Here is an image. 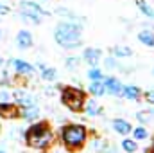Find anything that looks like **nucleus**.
Listing matches in <instances>:
<instances>
[{
  "mask_svg": "<svg viewBox=\"0 0 154 153\" xmlns=\"http://www.w3.org/2000/svg\"><path fill=\"white\" fill-rule=\"evenodd\" d=\"M54 40L63 49H77L82 45V25L77 22H59L54 29Z\"/></svg>",
  "mask_w": 154,
  "mask_h": 153,
  "instance_id": "obj_1",
  "label": "nucleus"
},
{
  "mask_svg": "<svg viewBox=\"0 0 154 153\" xmlns=\"http://www.w3.org/2000/svg\"><path fill=\"white\" fill-rule=\"evenodd\" d=\"M25 142L29 148H34V150L48 148V144L52 142V132H50L48 122H45V121L32 122L25 132Z\"/></svg>",
  "mask_w": 154,
  "mask_h": 153,
  "instance_id": "obj_2",
  "label": "nucleus"
},
{
  "mask_svg": "<svg viewBox=\"0 0 154 153\" xmlns=\"http://www.w3.org/2000/svg\"><path fill=\"white\" fill-rule=\"evenodd\" d=\"M59 137L68 150L82 148L88 139V130L82 124H66L59 130Z\"/></svg>",
  "mask_w": 154,
  "mask_h": 153,
  "instance_id": "obj_3",
  "label": "nucleus"
},
{
  "mask_svg": "<svg viewBox=\"0 0 154 153\" xmlns=\"http://www.w3.org/2000/svg\"><path fill=\"white\" fill-rule=\"evenodd\" d=\"M61 103L72 112H82L84 103H86V94L77 86H63L61 88Z\"/></svg>",
  "mask_w": 154,
  "mask_h": 153,
  "instance_id": "obj_4",
  "label": "nucleus"
},
{
  "mask_svg": "<svg viewBox=\"0 0 154 153\" xmlns=\"http://www.w3.org/2000/svg\"><path fill=\"white\" fill-rule=\"evenodd\" d=\"M20 13H29V15H38V16H50V13L47 9H43L39 4L31 2V0H22L20 2Z\"/></svg>",
  "mask_w": 154,
  "mask_h": 153,
  "instance_id": "obj_5",
  "label": "nucleus"
},
{
  "mask_svg": "<svg viewBox=\"0 0 154 153\" xmlns=\"http://www.w3.org/2000/svg\"><path fill=\"white\" fill-rule=\"evenodd\" d=\"M0 117H4V119H20V106L16 103L0 101Z\"/></svg>",
  "mask_w": 154,
  "mask_h": 153,
  "instance_id": "obj_6",
  "label": "nucleus"
},
{
  "mask_svg": "<svg viewBox=\"0 0 154 153\" xmlns=\"http://www.w3.org/2000/svg\"><path fill=\"white\" fill-rule=\"evenodd\" d=\"M102 83H104V92H108L109 96H122L124 85H122L120 79H116L115 76H108Z\"/></svg>",
  "mask_w": 154,
  "mask_h": 153,
  "instance_id": "obj_7",
  "label": "nucleus"
},
{
  "mask_svg": "<svg viewBox=\"0 0 154 153\" xmlns=\"http://www.w3.org/2000/svg\"><path fill=\"white\" fill-rule=\"evenodd\" d=\"M20 117H23L29 122H34L39 117V108L36 106V103H29V105H22L20 106Z\"/></svg>",
  "mask_w": 154,
  "mask_h": 153,
  "instance_id": "obj_8",
  "label": "nucleus"
},
{
  "mask_svg": "<svg viewBox=\"0 0 154 153\" xmlns=\"http://www.w3.org/2000/svg\"><path fill=\"white\" fill-rule=\"evenodd\" d=\"M13 67H14V70L18 72V74H23V76H32L34 74V65H31L29 61H25V60H20V58H16V60H11L9 61Z\"/></svg>",
  "mask_w": 154,
  "mask_h": 153,
  "instance_id": "obj_9",
  "label": "nucleus"
},
{
  "mask_svg": "<svg viewBox=\"0 0 154 153\" xmlns=\"http://www.w3.org/2000/svg\"><path fill=\"white\" fill-rule=\"evenodd\" d=\"M32 43H34V40H32V34H31L29 31H25V29L18 31V34H16V47H18L20 50L31 49Z\"/></svg>",
  "mask_w": 154,
  "mask_h": 153,
  "instance_id": "obj_10",
  "label": "nucleus"
},
{
  "mask_svg": "<svg viewBox=\"0 0 154 153\" xmlns=\"http://www.w3.org/2000/svg\"><path fill=\"white\" fill-rule=\"evenodd\" d=\"M100 56H102V50H100V49H95V47L84 49V52H82V60H84L86 63H90V67H97Z\"/></svg>",
  "mask_w": 154,
  "mask_h": 153,
  "instance_id": "obj_11",
  "label": "nucleus"
},
{
  "mask_svg": "<svg viewBox=\"0 0 154 153\" xmlns=\"http://www.w3.org/2000/svg\"><path fill=\"white\" fill-rule=\"evenodd\" d=\"M122 96H124L125 99H129V101H136V99H140V96H142V88L136 86V85H124Z\"/></svg>",
  "mask_w": 154,
  "mask_h": 153,
  "instance_id": "obj_12",
  "label": "nucleus"
},
{
  "mask_svg": "<svg viewBox=\"0 0 154 153\" xmlns=\"http://www.w3.org/2000/svg\"><path fill=\"white\" fill-rule=\"evenodd\" d=\"M113 130H115L118 135H129L133 132V126L125 119H113Z\"/></svg>",
  "mask_w": 154,
  "mask_h": 153,
  "instance_id": "obj_13",
  "label": "nucleus"
},
{
  "mask_svg": "<svg viewBox=\"0 0 154 153\" xmlns=\"http://www.w3.org/2000/svg\"><path fill=\"white\" fill-rule=\"evenodd\" d=\"M138 41L147 45V47H154V31L152 29H143L138 33Z\"/></svg>",
  "mask_w": 154,
  "mask_h": 153,
  "instance_id": "obj_14",
  "label": "nucleus"
},
{
  "mask_svg": "<svg viewBox=\"0 0 154 153\" xmlns=\"http://www.w3.org/2000/svg\"><path fill=\"white\" fill-rule=\"evenodd\" d=\"M86 114L90 115V117H95V115H100L102 114V106L97 103V101H88V103H84V108H82Z\"/></svg>",
  "mask_w": 154,
  "mask_h": 153,
  "instance_id": "obj_15",
  "label": "nucleus"
},
{
  "mask_svg": "<svg viewBox=\"0 0 154 153\" xmlns=\"http://www.w3.org/2000/svg\"><path fill=\"white\" fill-rule=\"evenodd\" d=\"M13 96H14V99L20 103V106H22V105H29V103H34L32 96H31V94H27L25 90H16V92H13Z\"/></svg>",
  "mask_w": 154,
  "mask_h": 153,
  "instance_id": "obj_16",
  "label": "nucleus"
},
{
  "mask_svg": "<svg viewBox=\"0 0 154 153\" xmlns=\"http://www.w3.org/2000/svg\"><path fill=\"white\" fill-rule=\"evenodd\" d=\"M88 92H90L91 96H95V97L102 96V94H104V83H102V79H100V81H90Z\"/></svg>",
  "mask_w": 154,
  "mask_h": 153,
  "instance_id": "obj_17",
  "label": "nucleus"
},
{
  "mask_svg": "<svg viewBox=\"0 0 154 153\" xmlns=\"http://www.w3.org/2000/svg\"><path fill=\"white\" fill-rule=\"evenodd\" d=\"M111 52H113L115 58H129V56H133V49L131 47H113Z\"/></svg>",
  "mask_w": 154,
  "mask_h": 153,
  "instance_id": "obj_18",
  "label": "nucleus"
},
{
  "mask_svg": "<svg viewBox=\"0 0 154 153\" xmlns=\"http://www.w3.org/2000/svg\"><path fill=\"white\" fill-rule=\"evenodd\" d=\"M136 5H138V9H140L147 18H152V20H154V9L147 4V2H145V0H136Z\"/></svg>",
  "mask_w": 154,
  "mask_h": 153,
  "instance_id": "obj_19",
  "label": "nucleus"
},
{
  "mask_svg": "<svg viewBox=\"0 0 154 153\" xmlns=\"http://www.w3.org/2000/svg\"><path fill=\"white\" fill-rule=\"evenodd\" d=\"M122 150L125 153H136L138 151V144L134 139H124L122 141Z\"/></svg>",
  "mask_w": 154,
  "mask_h": 153,
  "instance_id": "obj_20",
  "label": "nucleus"
},
{
  "mask_svg": "<svg viewBox=\"0 0 154 153\" xmlns=\"http://www.w3.org/2000/svg\"><path fill=\"white\" fill-rule=\"evenodd\" d=\"M56 77H57V72H56V69H52V67H45V69H41V79L43 81H56Z\"/></svg>",
  "mask_w": 154,
  "mask_h": 153,
  "instance_id": "obj_21",
  "label": "nucleus"
},
{
  "mask_svg": "<svg viewBox=\"0 0 154 153\" xmlns=\"http://www.w3.org/2000/svg\"><path fill=\"white\" fill-rule=\"evenodd\" d=\"M154 117V110H145V112H138L136 114V119L142 122V124H145V122H151Z\"/></svg>",
  "mask_w": 154,
  "mask_h": 153,
  "instance_id": "obj_22",
  "label": "nucleus"
},
{
  "mask_svg": "<svg viewBox=\"0 0 154 153\" xmlns=\"http://www.w3.org/2000/svg\"><path fill=\"white\" fill-rule=\"evenodd\" d=\"M79 63H81V58L79 56H70V58L65 60V67L68 70H75L77 67H79Z\"/></svg>",
  "mask_w": 154,
  "mask_h": 153,
  "instance_id": "obj_23",
  "label": "nucleus"
},
{
  "mask_svg": "<svg viewBox=\"0 0 154 153\" xmlns=\"http://www.w3.org/2000/svg\"><path fill=\"white\" fill-rule=\"evenodd\" d=\"M20 16L23 18V22H32L34 25H39V24H41V16H38V15H29V13H20Z\"/></svg>",
  "mask_w": 154,
  "mask_h": 153,
  "instance_id": "obj_24",
  "label": "nucleus"
},
{
  "mask_svg": "<svg viewBox=\"0 0 154 153\" xmlns=\"http://www.w3.org/2000/svg\"><path fill=\"white\" fill-rule=\"evenodd\" d=\"M88 77H90V81H100V79H104L102 72H100L99 69H95V67H91V69L88 70Z\"/></svg>",
  "mask_w": 154,
  "mask_h": 153,
  "instance_id": "obj_25",
  "label": "nucleus"
},
{
  "mask_svg": "<svg viewBox=\"0 0 154 153\" xmlns=\"http://www.w3.org/2000/svg\"><path fill=\"white\" fill-rule=\"evenodd\" d=\"M133 135H134V141H145L149 133H147V130H145V128H142V126H140V128H134Z\"/></svg>",
  "mask_w": 154,
  "mask_h": 153,
  "instance_id": "obj_26",
  "label": "nucleus"
},
{
  "mask_svg": "<svg viewBox=\"0 0 154 153\" xmlns=\"http://www.w3.org/2000/svg\"><path fill=\"white\" fill-rule=\"evenodd\" d=\"M56 13H57V15H61V16H66V18H70V20H74V18H75V15H74L70 9H66V7H57V9H56Z\"/></svg>",
  "mask_w": 154,
  "mask_h": 153,
  "instance_id": "obj_27",
  "label": "nucleus"
},
{
  "mask_svg": "<svg viewBox=\"0 0 154 153\" xmlns=\"http://www.w3.org/2000/svg\"><path fill=\"white\" fill-rule=\"evenodd\" d=\"M104 67L106 69H116V61H115V58L113 56H109V58H106V61H104Z\"/></svg>",
  "mask_w": 154,
  "mask_h": 153,
  "instance_id": "obj_28",
  "label": "nucleus"
},
{
  "mask_svg": "<svg viewBox=\"0 0 154 153\" xmlns=\"http://www.w3.org/2000/svg\"><path fill=\"white\" fill-rule=\"evenodd\" d=\"M143 97L147 99L149 105H154V90H149V92H143Z\"/></svg>",
  "mask_w": 154,
  "mask_h": 153,
  "instance_id": "obj_29",
  "label": "nucleus"
},
{
  "mask_svg": "<svg viewBox=\"0 0 154 153\" xmlns=\"http://www.w3.org/2000/svg\"><path fill=\"white\" fill-rule=\"evenodd\" d=\"M9 97H11V92H7V90L0 92V101H9Z\"/></svg>",
  "mask_w": 154,
  "mask_h": 153,
  "instance_id": "obj_30",
  "label": "nucleus"
},
{
  "mask_svg": "<svg viewBox=\"0 0 154 153\" xmlns=\"http://www.w3.org/2000/svg\"><path fill=\"white\" fill-rule=\"evenodd\" d=\"M11 9L7 7V5H4V4H0V15H7Z\"/></svg>",
  "mask_w": 154,
  "mask_h": 153,
  "instance_id": "obj_31",
  "label": "nucleus"
},
{
  "mask_svg": "<svg viewBox=\"0 0 154 153\" xmlns=\"http://www.w3.org/2000/svg\"><path fill=\"white\" fill-rule=\"evenodd\" d=\"M147 153H154V142H152V146H151V150H149Z\"/></svg>",
  "mask_w": 154,
  "mask_h": 153,
  "instance_id": "obj_32",
  "label": "nucleus"
},
{
  "mask_svg": "<svg viewBox=\"0 0 154 153\" xmlns=\"http://www.w3.org/2000/svg\"><path fill=\"white\" fill-rule=\"evenodd\" d=\"M0 153H5V151H4V150H0Z\"/></svg>",
  "mask_w": 154,
  "mask_h": 153,
  "instance_id": "obj_33",
  "label": "nucleus"
},
{
  "mask_svg": "<svg viewBox=\"0 0 154 153\" xmlns=\"http://www.w3.org/2000/svg\"><path fill=\"white\" fill-rule=\"evenodd\" d=\"M0 38H2V31H0Z\"/></svg>",
  "mask_w": 154,
  "mask_h": 153,
  "instance_id": "obj_34",
  "label": "nucleus"
},
{
  "mask_svg": "<svg viewBox=\"0 0 154 153\" xmlns=\"http://www.w3.org/2000/svg\"><path fill=\"white\" fill-rule=\"evenodd\" d=\"M0 63H2V56H0Z\"/></svg>",
  "mask_w": 154,
  "mask_h": 153,
  "instance_id": "obj_35",
  "label": "nucleus"
},
{
  "mask_svg": "<svg viewBox=\"0 0 154 153\" xmlns=\"http://www.w3.org/2000/svg\"><path fill=\"white\" fill-rule=\"evenodd\" d=\"M152 74H154V69H152Z\"/></svg>",
  "mask_w": 154,
  "mask_h": 153,
  "instance_id": "obj_36",
  "label": "nucleus"
}]
</instances>
